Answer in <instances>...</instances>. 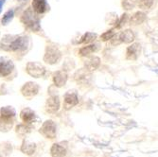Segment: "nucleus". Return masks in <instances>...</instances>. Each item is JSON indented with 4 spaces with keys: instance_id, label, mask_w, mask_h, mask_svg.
<instances>
[{
    "instance_id": "6ab92c4d",
    "label": "nucleus",
    "mask_w": 158,
    "mask_h": 157,
    "mask_svg": "<svg viewBox=\"0 0 158 157\" xmlns=\"http://www.w3.org/2000/svg\"><path fill=\"white\" fill-rule=\"evenodd\" d=\"M146 20V14L142 11H137L131 17V25H139Z\"/></svg>"
},
{
    "instance_id": "393cba45",
    "label": "nucleus",
    "mask_w": 158,
    "mask_h": 157,
    "mask_svg": "<svg viewBox=\"0 0 158 157\" xmlns=\"http://www.w3.org/2000/svg\"><path fill=\"white\" fill-rule=\"evenodd\" d=\"M137 1H138L139 8L146 10V9H150L152 6L154 0H137Z\"/></svg>"
},
{
    "instance_id": "2eb2a0df",
    "label": "nucleus",
    "mask_w": 158,
    "mask_h": 157,
    "mask_svg": "<svg viewBox=\"0 0 158 157\" xmlns=\"http://www.w3.org/2000/svg\"><path fill=\"white\" fill-rule=\"evenodd\" d=\"M50 152L52 157H65L66 149L60 144H54L51 147Z\"/></svg>"
},
{
    "instance_id": "bb28decb",
    "label": "nucleus",
    "mask_w": 158,
    "mask_h": 157,
    "mask_svg": "<svg viewBox=\"0 0 158 157\" xmlns=\"http://www.w3.org/2000/svg\"><path fill=\"white\" fill-rule=\"evenodd\" d=\"M114 36V30H110V31H106L105 33H103L100 38H102V41H108V40L112 39Z\"/></svg>"
},
{
    "instance_id": "5701e85b",
    "label": "nucleus",
    "mask_w": 158,
    "mask_h": 157,
    "mask_svg": "<svg viewBox=\"0 0 158 157\" xmlns=\"http://www.w3.org/2000/svg\"><path fill=\"white\" fill-rule=\"evenodd\" d=\"M31 132V127H28L27 125H19L16 127V133L19 135H26Z\"/></svg>"
},
{
    "instance_id": "aec40b11",
    "label": "nucleus",
    "mask_w": 158,
    "mask_h": 157,
    "mask_svg": "<svg viewBox=\"0 0 158 157\" xmlns=\"http://www.w3.org/2000/svg\"><path fill=\"white\" fill-rule=\"evenodd\" d=\"M15 110L11 106H5L0 109V116L7 117V118H14L15 116Z\"/></svg>"
},
{
    "instance_id": "f8f14e48",
    "label": "nucleus",
    "mask_w": 158,
    "mask_h": 157,
    "mask_svg": "<svg viewBox=\"0 0 158 157\" xmlns=\"http://www.w3.org/2000/svg\"><path fill=\"white\" fill-rule=\"evenodd\" d=\"M20 117L21 119L25 122V124H31L35 119V113L30 108H25L22 110Z\"/></svg>"
},
{
    "instance_id": "7ed1b4c3",
    "label": "nucleus",
    "mask_w": 158,
    "mask_h": 157,
    "mask_svg": "<svg viewBox=\"0 0 158 157\" xmlns=\"http://www.w3.org/2000/svg\"><path fill=\"white\" fill-rule=\"evenodd\" d=\"M60 59H61V52L58 49V48L55 46H48L44 57V61L49 64H54L58 63Z\"/></svg>"
},
{
    "instance_id": "0eeeda50",
    "label": "nucleus",
    "mask_w": 158,
    "mask_h": 157,
    "mask_svg": "<svg viewBox=\"0 0 158 157\" xmlns=\"http://www.w3.org/2000/svg\"><path fill=\"white\" fill-rule=\"evenodd\" d=\"M39 91L38 84L35 82H27L21 88L22 95L26 97H32L37 95Z\"/></svg>"
},
{
    "instance_id": "6e6552de",
    "label": "nucleus",
    "mask_w": 158,
    "mask_h": 157,
    "mask_svg": "<svg viewBox=\"0 0 158 157\" xmlns=\"http://www.w3.org/2000/svg\"><path fill=\"white\" fill-rule=\"evenodd\" d=\"M60 109V99L57 96H51L48 98L46 103V110L49 114H55Z\"/></svg>"
},
{
    "instance_id": "f3484780",
    "label": "nucleus",
    "mask_w": 158,
    "mask_h": 157,
    "mask_svg": "<svg viewBox=\"0 0 158 157\" xmlns=\"http://www.w3.org/2000/svg\"><path fill=\"white\" fill-rule=\"evenodd\" d=\"M36 150V145L32 142L28 141V140H25L22 144V147H21V151L23 153L25 154H27V155H31L34 153Z\"/></svg>"
},
{
    "instance_id": "c756f323",
    "label": "nucleus",
    "mask_w": 158,
    "mask_h": 157,
    "mask_svg": "<svg viewBox=\"0 0 158 157\" xmlns=\"http://www.w3.org/2000/svg\"><path fill=\"white\" fill-rule=\"evenodd\" d=\"M19 1H26V0H19Z\"/></svg>"
},
{
    "instance_id": "1a4fd4ad",
    "label": "nucleus",
    "mask_w": 158,
    "mask_h": 157,
    "mask_svg": "<svg viewBox=\"0 0 158 157\" xmlns=\"http://www.w3.org/2000/svg\"><path fill=\"white\" fill-rule=\"evenodd\" d=\"M79 103V98L75 91H68L64 95V108L66 110L72 108Z\"/></svg>"
},
{
    "instance_id": "4468645a",
    "label": "nucleus",
    "mask_w": 158,
    "mask_h": 157,
    "mask_svg": "<svg viewBox=\"0 0 158 157\" xmlns=\"http://www.w3.org/2000/svg\"><path fill=\"white\" fill-rule=\"evenodd\" d=\"M13 125V118H7L0 116V131L8 132Z\"/></svg>"
},
{
    "instance_id": "20e7f679",
    "label": "nucleus",
    "mask_w": 158,
    "mask_h": 157,
    "mask_svg": "<svg viewBox=\"0 0 158 157\" xmlns=\"http://www.w3.org/2000/svg\"><path fill=\"white\" fill-rule=\"evenodd\" d=\"M27 72L28 75L34 78H41L45 75L46 68L45 66L41 64L40 63L31 62L27 64Z\"/></svg>"
},
{
    "instance_id": "cd10ccee",
    "label": "nucleus",
    "mask_w": 158,
    "mask_h": 157,
    "mask_svg": "<svg viewBox=\"0 0 158 157\" xmlns=\"http://www.w3.org/2000/svg\"><path fill=\"white\" fill-rule=\"evenodd\" d=\"M127 14H123V15H122V17H121V19L119 20V22H118V24L119 25H118L117 26V27H120L121 26H123V23H125L126 22V19H127Z\"/></svg>"
},
{
    "instance_id": "b1692460",
    "label": "nucleus",
    "mask_w": 158,
    "mask_h": 157,
    "mask_svg": "<svg viewBox=\"0 0 158 157\" xmlns=\"http://www.w3.org/2000/svg\"><path fill=\"white\" fill-rule=\"evenodd\" d=\"M14 16V10H8L2 18V24L3 25H8L13 18Z\"/></svg>"
},
{
    "instance_id": "4be33fe9",
    "label": "nucleus",
    "mask_w": 158,
    "mask_h": 157,
    "mask_svg": "<svg viewBox=\"0 0 158 157\" xmlns=\"http://www.w3.org/2000/svg\"><path fill=\"white\" fill-rule=\"evenodd\" d=\"M97 38V34L96 33H92V32H86L82 37H81V41H80L79 43H82V44H89V43H92L96 40Z\"/></svg>"
},
{
    "instance_id": "ddd939ff",
    "label": "nucleus",
    "mask_w": 158,
    "mask_h": 157,
    "mask_svg": "<svg viewBox=\"0 0 158 157\" xmlns=\"http://www.w3.org/2000/svg\"><path fill=\"white\" fill-rule=\"evenodd\" d=\"M33 10L37 13H44L48 10V6L47 0H33L32 1Z\"/></svg>"
},
{
    "instance_id": "dca6fc26",
    "label": "nucleus",
    "mask_w": 158,
    "mask_h": 157,
    "mask_svg": "<svg viewBox=\"0 0 158 157\" xmlns=\"http://www.w3.org/2000/svg\"><path fill=\"white\" fill-rule=\"evenodd\" d=\"M99 64H100V60L98 57H91L87 61H85V64H84L86 69H87L89 72L98 69Z\"/></svg>"
},
{
    "instance_id": "a878e982",
    "label": "nucleus",
    "mask_w": 158,
    "mask_h": 157,
    "mask_svg": "<svg viewBox=\"0 0 158 157\" xmlns=\"http://www.w3.org/2000/svg\"><path fill=\"white\" fill-rule=\"evenodd\" d=\"M136 3H137V0H123L122 6L125 10H129L134 9Z\"/></svg>"
},
{
    "instance_id": "c85d7f7f",
    "label": "nucleus",
    "mask_w": 158,
    "mask_h": 157,
    "mask_svg": "<svg viewBox=\"0 0 158 157\" xmlns=\"http://www.w3.org/2000/svg\"><path fill=\"white\" fill-rule=\"evenodd\" d=\"M5 1H6V0H0V12H1V10H2V8H3V5H4Z\"/></svg>"
},
{
    "instance_id": "9b49d317",
    "label": "nucleus",
    "mask_w": 158,
    "mask_h": 157,
    "mask_svg": "<svg viewBox=\"0 0 158 157\" xmlns=\"http://www.w3.org/2000/svg\"><path fill=\"white\" fill-rule=\"evenodd\" d=\"M67 74L65 71H57V72H55L53 74V81L55 83L56 86L58 87H62L64 86V85L66 83L67 81Z\"/></svg>"
},
{
    "instance_id": "f257e3e1",
    "label": "nucleus",
    "mask_w": 158,
    "mask_h": 157,
    "mask_svg": "<svg viewBox=\"0 0 158 157\" xmlns=\"http://www.w3.org/2000/svg\"><path fill=\"white\" fill-rule=\"evenodd\" d=\"M1 46L9 51H23L28 46V37L7 35L4 37Z\"/></svg>"
},
{
    "instance_id": "9d476101",
    "label": "nucleus",
    "mask_w": 158,
    "mask_h": 157,
    "mask_svg": "<svg viewBox=\"0 0 158 157\" xmlns=\"http://www.w3.org/2000/svg\"><path fill=\"white\" fill-rule=\"evenodd\" d=\"M140 51H141V46L138 44V43L133 44L132 46H130L127 48L126 58L128 60H136L140 54Z\"/></svg>"
},
{
    "instance_id": "f03ea898",
    "label": "nucleus",
    "mask_w": 158,
    "mask_h": 157,
    "mask_svg": "<svg viewBox=\"0 0 158 157\" xmlns=\"http://www.w3.org/2000/svg\"><path fill=\"white\" fill-rule=\"evenodd\" d=\"M21 21L28 30H31L32 31H38L40 30L39 18L31 8H28L27 10L24 11L21 17Z\"/></svg>"
},
{
    "instance_id": "a211bd4d",
    "label": "nucleus",
    "mask_w": 158,
    "mask_h": 157,
    "mask_svg": "<svg viewBox=\"0 0 158 157\" xmlns=\"http://www.w3.org/2000/svg\"><path fill=\"white\" fill-rule=\"evenodd\" d=\"M118 39L120 42H124L126 44H130L135 40V34L132 31L127 30L125 31H122L119 35H118Z\"/></svg>"
},
{
    "instance_id": "412c9836",
    "label": "nucleus",
    "mask_w": 158,
    "mask_h": 157,
    "mask_svg": "<svg viewBox=\"0 0 158 157\" xmlns=\"http://www.w3.org/2000/svg\"><path fill=\"white\" fill-rule=\"evenodd\" d=\"M98 50V46L97 45H91L88 47H84L80 50V54L81 56H89L93 52Z\"/></svg>"
},
{
    "instance_id": "423d86ee",
    "label": "nucleus",
    "mask_w": 158,
    "mask_h": 157,
    "mask_svg": "<svg viewBox=\"0 0 158 157\" xmlns=\"http://www.w3.org/2000/svg\"><path fill=\"white\" fill-rule=\"evenodd\" d=\"M14 68V64L11 60L6 57H0V77H6L10 75Z\"/></svg>"
},
{
    "instance_id": "39448f33",
    "label": "nucleus",
    "mask_w": 158,
    "mask_h": 157,
    "mask_svg": "<svg viewBox=\"0 0 158 157\" xmlns=\"http://www.w3.org/2000/svg\"><path fill=\"white\" fill-rule=\"evenodd\" d=\"M40 134L46 138L53 139L56 136V124L52 120H47L44 122L40 129Z\"/></svg>"
}]
</instances>
